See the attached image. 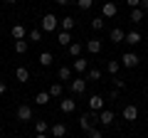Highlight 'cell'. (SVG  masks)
<instances>
[{
  "instance_id": "cell-34",
  "label": "cell",
  "mask_w": 148,
  "mask_h": 138,
  "mask_svg": "<svg viewBox=\"0 0 148 138\" xmlns=\"http://www.w3.org/2000/svg\"><path fill=\"white\" fill-rule=\"evenodd\" d=\"M126 5L131 8V10H133V8H141V0H126Z\"/></svg>"
},
{
  "instance_id": "cell-6",
  "label": "cell",
  "mask_w": 148,
  "mask_h": 138,
  "mask_svg": "<svg viewBox=\"0 0 148 138\" xmlns=\"http://www.w3.org/2000/svg\"><path fill=\"white\" fill-rule=\"evenodd\" d=\"M69 91H72V96H79L86 91V79H72V84H69Z\"/></svg>"
},
{
  "instance_id": "cell-29",
  "label": "cell",
  "mask_w": 148,
  "mask_h": 138,
  "mask_svg": "<svg viewBox=\"0 0 148 138\" xmlns=\"http://www.w3.org/2000/svg\"><path fill=\"white\" fill-rule=\"evenodd\" d=\"M91 30H94V32L104 30V17H94V20H91Z\"/></svg>"
},
{
  "instance_id": "cell-39",
  "label": "cell",
  "mask_w": 148,
  "mask_h": 138,
  "mask_svg": "<svg viewBox=\"0 0 148 138\" xmlns=\"http://www.w3.org/2000/svg\"><path fill=\"white\" fill-rule=\"evenodd\" d=\"M67 3H69V0H57V5H67Z\"/></svg>"
},
{
  "instance_id": "cell-28",
  "label": "cell",
  "mask_w": 148,
  "mask_h": 138,
  "mask_svg": "<svg viewBox=\"0 0 148 138\" xmlns=\"http://www.w3.org/2000/svg\"><path fill=\"white\" fill-rule=\"evenodd\" d=\"M62 84H52V86H49V96H52V99H57V96H62Z\"/></svg>"
},
{
  "instance_id": "cell-4",
  "label": "cell",
  "mask_w": 148,
  "mask_h": 138,
  "mask_svg": "<svg viewBox=\"0 0 148 138\" xmlns=\"http://www.w3.org/2000/svg\"><path fill=\"white\" fill-rule=\"evenodd\" d=\"M15 118H17L20 123H27V121H32V106H27V104H22V106L17 109Z\"/></svg>"
},
{
  "instance_id": "cell-22",
  "label": "cell",
  "mask_w": 148,
  "mask_h": 138,
  "mask_svg": "<svg viewBox=\"0 0 148 138\" xmlns=\"http://www.w3.org/2000/svg\"><path fill=\"white\" fill-rule=\"evenodd\" d=\"M57 79H62V81H72V69H69V67H59Z\"/></svg>"
},
{
  "instance_id": "cell-23",
  "label": "cell",
  "mask_w": 148,
  "mask_h": 138,
  "mask_svg": "<svg viewBox=\"0 0 148 138\" xmlns=\"http://www.w3.org/2000/svg\"><path fill=\"white\" fill-rule=\"evenodd\" d=\"M40 64H42V67H52V62H54V57H52V52H42L40 54Z\"/></svg>"
},
{
  "instance_id": "cell-16",
  "label": "cell",
  "mask_w": 148,
  "mask_h": 138,
  "mask_svg": "<svg viewBox=\"0 0 148 138\" xmlns=\"http://www.w3.org/2000/svg\"><path fill=\"white\" fill-rule=\"evenodd\" d=\"M10 35H12V40H25L27 37V30H25V25H12Z\"/></svg>"
},
{
  "instance_id": "cell-19",
  "label": "cell",
  "mask_w": 148,
  "mask_h": 138,
  "mask_svg": "<svg viewBox=\"0 0 148 138\" xmlns=\"http://www.w3.org/2000/svg\"><path fill=\"white\" fill-rule=\"evenodd\" d=\"M57 42L62 44V47H69V44H72V32H64V30H59V35H57Z\"/></svg>"
},
{
  "instance_id": "cell-13",
  "label": "cell",
  "mask_w": 148,
  "mask_h": 138,
  "mask_svg": "<svg viewBox=\"0 0 148 138\" xmlns=\"http://www.w3.org/2000/svg\"><path fill=\"white\" fill-rule=\"evenodd\" d=\"M74 72H77V74H86V72H89V62L82 59V57H77L74 59Z\"/></svg>"
},
{
  "instance_id": "cell-20",
  "label": "cell",
  "mask_w": 148,
  "mask_h": 138,
  "mask_svg": "<svg viewBox=\"0 0 148 138\" xmlns=\"http://www.w3.org/2000/svg\"><path fill=\"white\" fill-rule=\"evenodd\" d=\"M74 25H77V20H74V17H62V20H59V27H62L64 32H72Z\"/></svg>"
},
{
  "instance_id": "cell-24",
  "label": "cell",
  "mask_w": 148,
  "mask_h": 138,
  "mask_svg": "<svg viewBox=\"0 0 148 138\" xmlns=\"http://www.w3.org/2000/svg\"><path fill=\"white\" fill-rule=\"evenodd\" d=\"M119 69H121V62H119V59H111V62L106 64V72H109V74H114V77L119 74Z\"/></svg>"
},
{
  "instance_id": "cell-14",
  "label": "cell",
  "mask_w": 148,
  "mask_h": 138,
  "mask_svg": "<svg viewBox=\"0 0 148 138\" xmlns=\"http://www.w3.org/2000/svg\"><path fill=\"white\" fill-rule=\"evenodd\" d=\"M84 49H86V52H89V54H99L101 52V40H89V42H86L84 44Z\"/></svg>"
},
{
  "instance_id": "cell-17",
  "label": "cell",
  "mask_w": 148,
  "mask_h": 138,
  "mask_svg": "<svg viewBox=\"0 0 148 138\" xmlns=\"http://www.w3.org/2000/svg\"><path fill=\"white\" fill-rule=\"evenodd\" d=\"M109 37H111V42L116 44V42H123V40H126V32H123L121 27H114V30L109 32Z\"/></svg>"
},
{
  "instance_id": "cell-30",
  "label": "cell",
  "mask_w": 148,
  "mask_h": 138,
  "mask_svg": "<svg viewBox=\"0 0 148 138\" xmlns=\"http://www.w3.org/2000/svg\"><path fill=\"white\" fill-rule=\"evenodd\" d=\"M27 37L35 40V42H40V40H42V30H30V32H27Z\"/></svg>"
},
{
  "instance_id": "cell-9",
  "label": "cell",
  "mask_w": 148,
  "mask_h": 138,
  "mask_svg": "<svg viewBox=\"0 0 148 138\" xmlns=\"http://www.w3.org/2000/svg\"><path fill=\"white\" fill-rule=\"evenodd\" d=\"M49 133H52V138H64L67 136V126L64 123H52L49 126Z\"/></svg>"
},
{
  "instance_id": "cell-3",
  "label": "cell",
  "mask_w": 148,
  "mask_h": 138,
  "mask_svg": "<svg viewBox=\"0 0 148 138\" xmlns=\"http://www.w3.org/2000/svg\"><path fill=\"white\" fill-rule=\"evenodd\" d=\"M96 121H99V116H96V113H94V116H91V113H82V116H79V126L84 128L86 133L94 128V123H96Z\"/></svg>"
},
{
  "instance_id": "cell-11",
  "label": "cell",
  "mask_w": 148,
  "mask_h": 138,
  "mask_svg": "<svg viewBox=\"0 0 148 138\" xmlns=\"http://www.w3.org/2000/svg\"><path fill=\"white\" fill-rule=\"evenodd\" d=\"M15 79L20 81V84H27V81H30V69L27 67H17L15 69Z\"/></svg>"
},
{
  "instance_id": "cell-8",
  "label": "cell",
  "mask_w": 148,
  "mask_h": 138,
  "mask_svg": "<svg viewBox=\"0 0 148 138\" xmlns=\"http://www.w3.org/2000/svg\"><path fill=\"white\" fill-rule=\"evenodd\" d=\"M121 116L126 118V121H136V118H138V109L133 106V104H126L123 111H121Z\"/></svg>"
},
{
  "instance_id": "cell-33",
  "label": "cell",
  "mask_w": 148,
  "mask_h": 138,
  "mask_svg": "<svg viewBox=\"0 0 148 138\" xmlns=\"http://www.w3.org/2000/svg\"><path fill=\"white\" fill-rule=\"evenodd\" d=\"M89 138H104V133H101L99 128H91V131H89Z\"/></svg>"
},
{
  "instance_id": "cell-12",
  "label": "cell",
  "mask_w": 148,
  "mask_h": 138,
  "mask_svg": "<svg viewBox=\"0 0 148 138\" xmlns=\"http://www.w3.org/2000/svg\"><path fill=\"white\" fill-rule=\"evenodd\" d=\"M99 123L101 126H111V123H114V111H109V109L99 111Z\"/></svg>"
},
{
  "instance_id": "cell-32",
  "label": "cell",
  "mask_w": 148,
  "mask_h": 138,
  "mask_svg": "<svg viewBox=\"0 0 148 138\" xmlns=\"http://www.w3.org/2000/svg\"><path fill=\"white\" fill-rule=\"evenodd\" d=\"M86 79H101V72H99V69H89V72H86Z\"/></svg>"
},
{
  "instance_id": "cell-10",
  "label": "cell",
  "mask_w": 148,
  "mask_h": 138,
  "mask_svg": "<svg viewBox=\"0 0 148 138\" xmlns=\"http://www.w3.org/2000/svg\"><path fill=\"white\" fill-rule=\"evenodd\" d=\"M123 42H128L131 47H136V44H141V42H143V37H141V32L131 30V32H126V40H123Z\"/></svg>"
},
{
  "instance_id": "cell-38",
  "label": "cell",
  "mask_w": 148,
  "mask_h": 138,
  "mask_svg": "<svg viewBox=\"0 0 148 138\" xmlns=\"http://www.w3.org/2000/svg\"><path fill=\"white\" fill-rule=\"evenodd\" d=\"M35 138H49V136H47V133H37Z\"/></svg>"
},
{
  "instance_id": "cell-37",
  "label": "cell",
  "mask_w": 148,
  "mask_h": 138,
  "mask_svg": "<svg viewBox=\"0 0 148 138\" xmlns=\"http://www.w3.org/2000/svg\"><path fill=\"white\" fill-rule=\"evenodd\" d=\"M141 10H143V12H148V0H141Z\"/></svg>"
},
{
  "instance_id": "cell-18",
  "label": "cell",
  "mask_w": 148,
  "mask_h": 138,
  "mask_svg": "<svg viewBox=\"0 0 148 138\" xmlns=\"http://www.w3.org/2000/svg\"><path fill=\"white\" fill-rule=\"evenodd\" d=\"M49 101H52V96H49V91H40V94L35 96V104H37V106H47Z\"/></svg>"
},
{
  "instance_id": "cell-7",
  "label": "cell",
  "mask_w": 148,
  "mask_h": 138,
  "mask_svg": "<svg viewBox=\"0 0 148 138\" xmlns=\"http://www.w3.org/2000/svg\"><path fill=\"white\" fill-rule=\"evenodd\" d=\"M116 12H119V8H116V3H111V0H106L104 5H101V17H116Z\"/></svg>"
},
{
  "instance_id": "cell-21",
  "label": "cell",
  "mask_w": 148,
  "mask_h": 138,
  "mask_svg": "<svg viewBox=\"0 0 148 138\" xmlns=\"http://www.w3.org/2000/svg\"><path fill=\"white\" fill-rule=\"evenodd\" d=\"M67 52L72 54L74 59H77V57H79L82 52H84V44H79V42H72V44H69V47H67Z\"/></svg>"
},
{
  "instance_id": "cell-27",
  "label": "cell",
  "mask_w": 148,
  "mask_h": 138,
  "mask_svg": "<svg viewBox=\"0 0 148 138\" xmlns=\"http://www.w3.org/2000/svg\"><path fill=\"white\" fill-rule=\"evenodd\" d=\"M15 52L17 54H25L27 52V40H15Z\"/></svg>"
},
{
  "instance_id": "cell-25",
  "label": "cell",
  "mask_w": 148,
  "mask_h": 138,
  "mask_svg": "<svg viewBox=\"0 0 148 138\" xmlns=\"http://www.w3.org/2000/svg\"><path fill=\"white\" fill-rule=\"evenodd\" d=\"M35 131L37 133H47L49 131V123L45 121V118H37V121H35Z\"/></svg>"
},
{
  "instance_id": "cell-35",
  "label": "cell",
  "mask_w": 148,
  "mask_h": 138,
  "mask_svg": "<svg viewBox=\"0 0 148 138\" xmlns=\"http://www.w3.org/2000/svg\"><path fill=\"white\" fill-rule=\"evenodd\" d=\"M114 86H116V89H123V86H126V81H123V79H116V77H114Z\"/></svg>"
},
{
  "instance_id": "cell-26",
  "label": "cell",
  "mask_w": 148,
  "mask_h": 138,
  "mask_svg": "<svg viewBox=\"0 0 148 138\" xmlns=\"http://www.w3.org/2000/svg\"><path fill=\"white\" fill-rule=\"evenodd\" d=\"M143 15H146V12H143L141 8H133V10H131V17H128V20H131V22H141V20H143Z\"/></svg>"
},
{
  "instance_id": "cell-36",
  "label": "cell",
  "mask_w": 148,
  "mask_h": 138,
  "mask_svg": "<svg viewBox=\"0 0 148 138\" xmlns=\"http://www.w3.org/2000/svg\"><path fill=\"white\" fill-rule=\"evenodd\" d=\"M5 91H8V84H5V81H0V96L5 94Z\"/></svg>"
},
{
  "instance_id": "cell-5",
  "label": "cell",
  "mask_w": 148,
  "mask_h": 138,
  "mask_svg": "<svg viewBox=\"0 0 148 138\" xmlns=\"http://www.w3.org/2000/svg\"><path fill=\"white\" fill-rule=\"evenodd\" d=\"M89 111H91V113H99V111H104V96H99V94L89 96Z\"/></svg>"
},
{
  "instance_id": "cell-15",
  "label": "cell",
  "mask_w": 148,
  "mask_h": 138,
  "mask_svg": "<svg viewBox=\"0 0 148 138\" xmlns=\"http://www.w3.org/2000/svg\"><path fill=\"white\" fill-rule=\"evenodd\" d=\"M59 109H62L64 113H72L74 109H77V99H74V96H72V99H62V104H59Z\"/></svg>"
},
{
  "instance_id": "cell-40",
  "label": "cell",
  "mask_w": 148,
  "mask_h": 138,
  "mask_svg": "<svg viewBox=\"0 0 148 138\" xmlns=\"http://www.w3.org/2000/svg\"><path fill=\"white\" fill-rule=\"evenodd\" d=\"M5 3H17V0H5Z\"/></svg>"
},
{
  "instance_id": "cell-2",
  "label": "cell",
  "mask_w": 148,
  "mask_h": 138,
  "mask_svg": "<svg viewBox=\"0 0 148 138\" xmlns=\"http://www.w3.org/2000/svg\"><path fill=\"white\" fill-rule=\"evenodd\" d=\"M119 62H121V67H126V69H133V67H138V62H141V57H138L136 52H123Z\"/></svg>"
},
{
  "instance_id": "cell-1",
  "label": "cell",
  "mask_w": 148,
  "mask_h": 138,
  "mask_svg": "<svg viewBox=\"0 0 148 138\" xmlns=\"http://www.w3.org/2000/svg\"><path fill=\"white\" fill-rule=\"evenodd\" d=\"M59 27V17H54L52 12H47V15L42 17V25H40V30L42 32H54Z\"/></svg>"
},
{
  "instance_id": "cell-31",
  "label": "cell",
  "mask_w": 148,
  "mask_h": 138,
  "mask_svg": "<svg viewBox=\"0 0 148 138\" xmlns=\"http://www.w3.org/2000/svg\"><path fill=\"white\" fill-rule=\"evenodd\" d=\"M77 5H79V10H89L94 5V0H77Z\"/></svg>"
}]
</instances>
